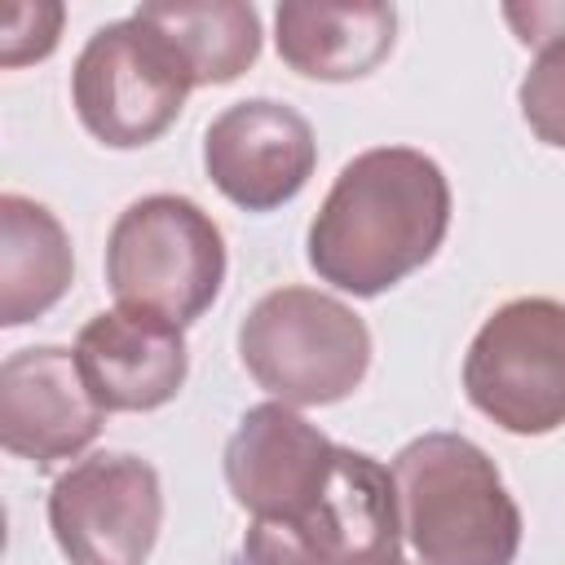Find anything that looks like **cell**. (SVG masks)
I'll use <instances>...</instances> for the list:
<instances>
[{
	"label": "cell",
	"mask_w": 565,
	"mask_h": 565,
	"mask_svg": "<svg viewBox=\"0 0 565 565\" xmlns=\"http://www.w3.org/2000/svg\"><path fill=\"white\" fill-rule=\"evenodd\" d=\"M106 424L75 349L35 344L18 349L0 366V441L9 455L53 468L79 459Z\"/></svg>",
	"instance_id": "cell-10"
},
{
	"label": "cell",
	"mask_w": 565,
	"mask_h": 565,
	"mask_svg": "<svg viewBox=\"0 0 565 565\" xmlns=\"http://www.w3.org/2000/svg\"><path fill=\"white\" fill-rule=\"evenodd\" d=\"M340 450L344 446L296 415V406L260 402L238 419L225 446V481L234 503L252 512V521L300 530L327 494Z\"/></svg>",
	"instance_id": "cell-8"
},
{
	"label": "cell",
	"mask_w": 565,
	"mask_h": 565,
	"mask_svg": "<svg viewBox=\"0 0 565 565\" xmlns=\"http://www.w3.org/2000/svg\"><path fill=\"white\" fill-rule=\"evenodd\" d=\"M194 79L177 49L137 13L88 35L71 71L79 124L110 150L159 141L185 110Z\"/></svg>",
	"instance_id": "cell-5"
},
{
	"label": "cell",
	"mask_w": 565,
	"mask_h": 565,
	"mask_svg": "<svg viewBox=\"0 0 565 565\" xmlns=\"http://www.w3.org/2000/svg\"><path fill=\"white\" fill-rule=\"evenodd\" d=\"M66 9L57 0H9L0 9V66H26L57 49Z\"/></svg>",
	"instance_id": "cell-16"
},
{
	"label": "cell",
	"mask_w": 565,
	"mask_h": 565,
	"mask_svg": "<svg viewBox=\"0 0 565 565\" xmlns=\"http://www.w3.org/2000/svg\"><path fill=\"white\" fill-rule=\"evenodd\" d=\"M503 18L512 22L516 40L521 44H552V40H565V4L556 0H530V4H503Z\"/></svg>",
	"instance_id": "cell-18"
},
{
	"label": "cell",
	"mask_w": 565,
	"mask_h": 565,
	"mask_svg": "<svg viewBox=\"0 0 565 565\" xmlns=\"http://www.w3.org/2000/svg\"><path fill=\"white\" fill-rule=\"evenodd\" d=\"M450 230V181L424 150L375 146L353 154L309 221L305 256L322 282L380 296L424 269Z\"/></svg>",
	"instance_id": "cell-1"
},
{
	"label": "cell",
	"mask_w": 565,
	"mask_h": 565,
	"mask_svg": "<svg viewBox=\"0 0 565 565\" xmlns=\"http://www.w3.org/2000/svg\"><path fill=\"white\" fill-rule=\"evenodd\" d=\"M137 18L177 49L194 88L230 84L260 57V13L238 0H150Z\"/></svg>",
	"instance_id": "cell-14"
},
{
	"label": "cell",
	"mask_w": 565,
	"mask_h": 565,
	"mask_svg": "<svg viewBox=\"0 0 565 565\" xmlns=\"http://www.w3.org/2000/svg\"><path fill=\"white\" fill-rule=\"evenodd\" d=\"M75 358L106 415L168 406L190 371L181 327L137 309L93 313L75 335Z\"/></svg>",
	"instance_id": "cell-11"
},
{
	"label": "cell",
	"mask_w": 565,
	"mask_h": 565,
	"mask_svg": "<svg viewBox=\"0 0 565 565\" xmlns=\"http://www.w3.org/2000/svg\"><path fill=\"white\" fill-rule=\"evenodd\" d=\"M230 565H322V561L296 530L278 521H252Z\"/></svg>",
	"instance_id": "cell-17"
},
{
	"label": "cell",
	"mask_w": 565,
	"mask_h": 565,
	"mask_svg": "<svg viewBox=\"0 0 565 565\" xmlns=\"http://www.w3.org/2000/svg\"><path fill=\"white\" fill-rule=\"evenodd\" d=\"M371 565H411V561H402V556H384V561H371Z\"/></svg>",
	"instance_id": "cell-19"
},
{
	"label": "cell",
	"mask_w": 565,
	"mask_h": 565,
	"mask_svg": "<svg viewBox=\"0 0 565 565\" xmlns=\"http://www.w3.org/2000/svg\"><path fill=\"white\" fill-rule=\"evenodd\" d=\"M247 375L282 406L344 402L371 371V331L335 296L274 287L238 322Z\"/></svg>",
	"instance_id": "cell-4"
},
{
	"label": "cell",
	"mask_w": 565,
	"mask_h": 565,
	"mask_svg": "<svg viewBox=\"0 0 565 565\" xmlns=\"http://www.w3.org/2000/svg\"><path fill=\"white\" fill-rule=\"evenodd\" d=\"M49 525L71 565H146L163 525L159 472L128 450L84 455L53 481Z\"/></svg>",
	"instance_id": "cell-7"
},
{
	"label": "cell",
	"mask_w": 565,
	"mask_h": 565,
	"mask_svg": "<svg viewBox=\"0 0 565 565\" xmlns=\"http://www.w3.org/2000/svg\"><path fill=\"white\" fill-rule=\"evenodd\" d=\"M225 282L221 225L185 194H146L119 212L106 238V287L115 309L190 327Z\"/></svg>",
	"instance_id": "cell-3"
},
{
	"label": "cell",
	"mask_w": 565,
	"mask_h": 565,
	"mask_svg": "<svg viewBox=\"0 0 565 565\" xmlns=\"http://www.w3.org/2000/svg\"><path fill=\"white\" fill-rule=\"evenodd\" d=\"M521 119L530 124V132L543 146L565 150V40H552L539 49V57L530 62L521 88Z\"/></svg>",
	"instance_id": "cell-15"
},
{
	"label": "cell",
	"mask_w": 565,
	"mask_h": 565,
	"mask_svg": "<svg viewBox=\"0 0 565 565\" xmlns=\"http://www.w3.org/2000/svg\"><path fill=\"white\" fill-rule=\"evenodd\" d=\"M463 393L503 433H556L565 424V305L552 296L499 305L468 344Z\"/></svg>",
	"instance_id": "cell-6"
},
{
	"label": "cell",
	"mask_w": 565,
	"mask_h": 565,
	"mask_svg": "<svg viewBox=\"0 0 565 565\" xmlns=\"http://www.w3.org/2000/svg\"><path fill=\"white\" fill-rule=\"evenodd\" d=\"M402 539L419 565H512L521 552V508L494 459L459 433H424L393 463Z\"/></svg>",
	"instance_id": "cell-2"
},
{
	"label": "cell",
	"mask_w": 565,
	"mask_h": 565,
	"mask_svg": "<svg viewBox=\"0 0 565 565\" xmlns=\"http://www.w3.org/2000/svg\"><path fill=\"white\" fill-rule=\"evenodd\" d=\"M203 168L234 207L274 212L309 185L318 168V141L296 106L274 97H247L225 106L207 124Z\"/></svg>",
	"instance_id": "cell-9"
},
{
	"label": "cell",
	"mask_w": 565,
	"mask_h": 565,
	"mask_svg": "<svg viewBox=\"0 0 565 565\" xmlns=\"http://www.w3.org/2000/svg\"><path fill=\"white\" fill-rule=\"evenodd\" d=\"M71 278L75 252L62 221L26 194H0V327L44 318Z\"/></svg>",
	"instance_id": "cell-13"
},
{
	"label": "cell",
	"mask_w": 565,
	"mask_h": 565,
	"mask_svg": "<svg viewBox=\"0 0 565 565\" xmlns=\"http://www.w3.org/2000/svg\"><path fill=\"white\" fill-rule=\"evenodd\" d=\"M278 57L305 79H362L397 40V9L380 0H287L274 13Z\"/></svg>",
	"instance_id": "cell-12"
}]
</instances>
